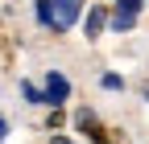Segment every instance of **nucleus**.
Here are the masks:
<instances>
[{"mask_svg":"<svg viewBox=\"0 0 149 144\" xmlns=\"http://www.w3.org/2000/svg\"><path fill=\"white\" fill-rule=\"evenodd\" d=\"M108 21H112V16H108L104 8H91V12H87V37H100V29H104Z\"/></svg>","mask_w":149,"mask_h":144,"instance_id":"20e7f679","label":"nucleus"},{"mask_svg":"<svg viewBox=\"0 0 149 144\" xmlns=\"http://www.w3.org/2000/svg\"><path fill=\"white\" fill-rule=\"evenodd\" d=\"M21 95H25L29 103H46V91H37L33 82H21Z\"/></svg>","mask_w":149,"mask_h":144,"instance_id":"39448f33","label":"nucleus"},{"mask_svg":"<svg viewBox=\"0 0 149 144\" xmlns=\"http://www.w3.org/2000/svg\"><path fill=\"white\" fill-rule=\"evenodd\" d=\"M66 99H70V82H66V74L50 70V74H46V103H50V107H62Z\"/></svg>","mask_w":149,"mask_h":144,"instance_id":"7ed1b4c3","label":"nucleus"},{"mask_svg":"<svg viewBox=\"0 0 149 144\" xmlns=\"http://www.w3.org/2000/svg\"><path fill=\"white\" fill-rule=\"evenodd\" d=\"M141 4L145 0H116V12H112V33H128L137 25V16H141Z\"/></svg>","mask_w":149,"mask_h":144,"instance_id":"f03ea898","label":"nucleus"},{"mask_svg":"<svg viewBox=\"0 0 149 144\" xmlns=\"http://www.w3.org/2000/svg\"><path fill=\"white\" fill-rule=\"evenodd\" d=\"M54 144H70V140H66V136H58V140H54Z\"/></svg>","mask_w":149,"mask_h":144,"instance_id":"6e6552de","label":"nucleus"},{"mask_svg":"<svg viewBox=\"0 0 149 144\" xmlns=\"http://www.w3.org/2000/svg\"><path fill=\"white\" fill-rule=\"evenodd\" d=\"M83 0H37V21L54 33H66L74 21H79Z\"/></svg>","mask_w":149,"mask_h":144,"instance_id":"f257e3e1","label":"nucleus"},{"mask_svg":"<svg viewBox=\"0 0 149 144\" xmlns=\"http://www.w3.org/2000/svg\"><path fill=\"white\" fill-rule=\"evenodd\" d=\"M4 132H8V123H4V119H0V144H4Z\"/></svg>","mask_w":149,"mask_h":144,"instance_id":"0eeeda50","label":"nucleus"},{"mask_svg":"<svg viewBox=\"0 0 149 144\" xmlns=\"http://www.w3.org/2000/svg\"><path fill=\"white\" fill-rule=\"evenodd\" d=\"M100 86H104V91H124V78H120V74H104Z\"/></svg>","mask_w":149,"mask_h":144,"instance_id":"423d86ee","label":"nucleus"}]
</instances>
